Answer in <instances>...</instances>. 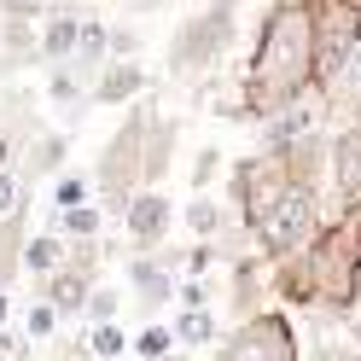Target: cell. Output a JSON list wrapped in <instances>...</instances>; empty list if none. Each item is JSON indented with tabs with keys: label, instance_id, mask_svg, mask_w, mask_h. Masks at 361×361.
Wrapping results in <instances>:
<instances>
[{
	"label": "cell",
	"instance_id": "5b68a950",
	"mask_svg": "<svg viewBox=\"0 0 361 361\" xmlns=\"http://www.w3.org/2000/svg\"><path fill=\"white\" fill-rule=\"evenodd\" d=\"M210 361H303L298 350V326L286 309H257L216 344Z\"/></svg>",
	"mask_w": 361,
	"mask_h": 361
},
{
	"label": "cell",
	"instance_id": "8fae6325",
	"mask_svg": "<svg viewBox=\"0 0 361 361\" xmlns=\"http://www.w3.org/2000/svg\"><path fill=\"white\" fill-rule=\"evenodd\" d=\"M128 291H134V303L146 314H157V309L175 303V274L157 262V251H134L128 257Z\"/></svg>",
	"mask_w": 361,
	"mask_h": 361
},
{
	"label": "cell",
	"instance_id": "9c48e42d",
	"mask_svg": "<svg viewBox=\"0 0 361 361\" xmlns=\"http://www.w3.org/2000/svg\"><path fill=\"white\" fill-rule=\"evenodd\" d=\"M326 180H332L338 204H355L361 198V117L332 128V140H326Z\"/></svg>",
	"mask_w": 361,
	"mask_h": 361
},
{
	"label": "cell",
	"instance_id": "e575fe53",
	"mask_svg": "<svg viewBox=\"0 0 361 361\" xmlns=\"http://www.w3.org/2000/svg\"><path fill=\"white\" fill-rule=\"evenodd\" d=\"M12 355H18V338H12L6 326H0V361H12Z\"/></svg>",
	"mask_w": 361,
	"mask_h": 361
},
{
	"label": "cell",
	"instance_id": "277c9868",
	"mask_svg": "<svg viewBox=\"0 0 361 361\" xmlns=\"http://www.w3.org/2000/svg\"><path fill=\"white\" fill-rule=\"evenodd\" d=\"M326 187H309V180H291V187L274 198V204H268L251 228L257 239V257L262 262H280V257H291V251H303V245L314 239V228H321L326 221V198H321Z\"/></svg>",
	"mask_w": 361,
	"mask_h": 361
},
{
	"label": "cell",
	"instance_id": "f546056e",
	"mask_svg": "<svg viewBox=\"0 0 361 361\" xmlns=\"http://www.w3.org/2000/svg\"><path fill=\"white\" fill-rule=\"evenodd\" d=\"M216 175H221V152L216 146H198V157H192V192H204Z\"/></svg>",
	"mask_w": 361,
	"mask_h": 361
},
{
	"label": "cell",
	"instance_id": "d6986e66",
	"mask_svg": "<svg viewBox=\"0 0 361 361\" xmlns=\"http://www.w3.org/2000/svg\"><path fill=\"white\" fill-rule=\"evenodd\" d=\"M180 221H187V233H192V239H221L239 216H233L228 204H216L210 192H192V198H187V210H180Z\"/></svg>",
	"mask_w": 361,
	"mask_h": 361
},
{
	"label": "cell",
	"instance_id": "8992f818",
	"mask_svg": "<svg viewBox=\"0 0 361 361\" xmlns=\"http://www.w3.org/2000/svg\"><path fill=\"white\" fill-rule=\"evenodd\" d=\"M286 187H291V169H286L280 152H251V157H239V164H228V192H233L239 228H251Z\"/></svg>",
	"mask_w": 361,
	"mask_h": 361
},
{
	"label": "cell",
	"instance_id": "f35d334b",
	"mask_svg": "<svg viewBox=\"0 0 361 361\" xmlns=\"http://www.w3.org/2000/svg\"><path fill=\"white\" fill-rule=\"evenodd\" d=\"M164 361H175V355H164Z\"/></svg>",
	"mask_w": 361,
	"mask_h": 361
},
{
	"label": "cell",
	"instance_id": "603a6c76",
	"mask_svg": "<svg viewBox=\"0 0 361 361\" xmlns=\"http://www.w3.org/2000/svg\"><path fill=\"white\" fill-rule=\"evenodd\" d=\"M53 228L64 233V239H99V228H105V210L87 198V204H76V210H53Z\"/></svg>",
	"mask_w": 361,
	"mask_h": 361
},
{
	"label": "cell",
	"instance_id": "5bb4252c",
	"mask_svg": "<svg viewBox=\"0 0 361 361\" xmlns=\"http://www.w3.org/2000/svg\"><path fill=\"white\" fill-rule=\"evenodd\" d=\"M76 30H82V6L76 0H53V12L41 18V64H71Z\"/></svg>",
	"mask_w": 361,
	"mask_h": 361
},
{
	"label": "cell",
	"instance_id": "ac0fdd59",
	"mask_svg": "<svg viewBox=\"0 0 361 361\" xmlns=\"http://www.w3.org/2000/svg\"><path fill=\"white\" fill-rule=\"evenodd\" d=\"M105 59H111V24H105V18H94V12H82V30H76V53H71L76 76H87V82H94Z\"/></svg>",
	"mask_w": 361,
	"mask_h": 361
},
{
	"label": "cell",
	"instance_id": "8d00e7d4",
	"mask_svg": "<svg viewBox=\"0 0 361 361\" xmlns=\"http://www.w3.org/2000/svg\"><path fill=\"white\" fill-rule=\"evenodd\" d=\"M332 361H361V350H355V344H350V350H338V355H332Z\"/></svg>",
	"mask_w": 361,
	"mask_h": 361
},
{
	"label": "cell",
	"instance_id": "30bf717a",
	"mask_svg": "<svg viewBox=\"0 0 361 361\" xmlns=\"http://www.w3.org/2000/svg\"><path fill=\"white\" fill-rule=\"evenodd\" d=\"M146 94V64L140 59H105L99 76L87 82V105H134Z\"/></svg>",
	"mask_w": 361,
	"mask_h": 361
},
{
	"label": "cell",
	"instance_id": "4316f807",
	"mask_svg": "<svg viewBox=\"0 0 361 361\" xmlns=\"http://www.w3.org/2000/svg\"><path fill=\"white\" fill-rule=\"evenodd\" d=\"M24 332L35 338V344H47V338L59 332V309H53L47 298H30V309H24Z\"/></svg>",
	"mask_w": 361,
	"mask_h": 361
},
{
	"label": "cell",
	"instance_id": "7c38bea8",
	"mask_svg": "<svg viewBox=\"0 0 361 361\" xmlns=\"http://www.w3.org/2000/svg\"><path fill=\"white\" fill-rule=\"evenodd\" d=\"M64 164H71V134H64V128H41L35 140L18 152V180H24V187H35V180H53Z\"/></svg>",
	"mask_w": 361,
	"mask_h": 361
},
{
	"label": "cell",
	"instance_id": "44dd1931",
	"mask_svg": "<svg viewBox=\"0 0 361 361\" xmlns=\"http://www.w3.org/2000/svg\"><path fill=\"white\" fill-rule=\"evenodd\" d=\"M64 251H71V239H64L59 228H47V233H30V239H24V274L47 280L53 268H64Z\"/></svg>",
	"mask_w": 361,
	"mask_h": 361
},
{
	"label": "cell",
	"instance_id": "1f68e13d",
	"mask_svg": "<svg viewBox=\"0 0 361 361\" xmlns=\"http://www.w3.org/2000/svg\"><path fill=\"white\" fill-rule=\"evenodd\" d=\"M175 303L180 309H210V286L204 280H175Z\"/></svg>",
	"mask_w": 361,
	"mask_h": 361
},
{
	"label": "cell",
	"instance_id": "3957f363",
	"mask_svg": "<svg viewBox=\"0 0 361 361\" xmlns=\"http://www.w3.org/2000/svg\"><path fill=\"white\" fill-rule=\"evenodd\" d=\"M157 117V105L140 94L128 105V117L111 128V140L99 146V164H94V204L105 216H123V204L140 192V164H146V128Z\"/></svg>",
	"mask_w": 361,
	"mask_h": 361
},
{
	"label": "cell",
	"instance_id": "484cf974",
	"mask_svg": "<svg viewBox=\"0 0 361 361\" xmlns=\"http://www.w3.org/2000/svg\"><path fill=\"white\" fill-rule=\"evenodd\" d=\"M87 355H94V361H123L128 355V332L117 326V321H99L94 332H87V344H82Z\"/></svg>",
	"mask_w": 361,
	"mask_h": 361
},
{
	"label": "cell",
	"instance_id": "e0dca14e",
	"mask_svg": "<svg viewBox=\"0 0 361 361\" xmlns=\"http://www.w3.org/2000/svg\"><path fill=\"white\" fill-rule=\"evenodd\" d=\"M24 239H30V198L12 216H0V291H12V280L24 274Z\"/></svg>",
	"mask_w": 361,
	"mask_h": 361
},
{
	"label": "cell",
	"instance_id": "6da1fadb",
	"mask_svg": "<svg viewBox=\"0 0 361 361\" xmlns=\"http://www.w3.org/2000/svg\"><path fill=\"white\" fill-rule=\"evenodd\" d=\"M309 87H314V12L309 0H268L257 18L245 76H239L233 123H268Z\"/></svg>",
	"mask_w": 361,
	"mask_h": 361
},
{
	"label": "cell",
	"instance_id": "d6a6232c",
	"mask_svg": "<svg viewBox=\"0 0 361 361\" xmlns=\"http://www.w3.org/2000/svg\"><path fill=\"white\" fill-rule=\"evenodd\" d=\"M140 53V30L134 24H111V59H134Z\"/></svg>",
	"mask_w": 361,
	"mask_h": 361
},
{
	"label": "cell",
	"instance_id": "cb8c5ba5",
	"mask_svg": "<svg viewBox=\"0 0 361 361\" xmlns=\"http://www.w3.org/2000/svg\"><path fill=\"white\" fill-rule=\"evenodd\" d=\"M47 198H53V210H76V204H87V198H94V175H82V169H59Z\"/></svg>",
	"mask_w": 361,
	"mask_h": 361
},
{
	"label": "cell",
	"instance_id": "2e32d148",
	"mask_svg": "<svg viewBox=\"0 0 361 361\" xmlns=\"http://www.w3.org/2000/svg\"><path fill=\"white\" fill-rule=\"evenodd\" d=\"M175 140H180V123L157 111V117H152V128H146V164H140V187H157V180L169 175V164H175Z\"/></svg>",
	"mask_w": 361,
	"mask_h": 361
},
{
	"label": "cell",
	"instance_id": "52a82bcc",
	"mask_svg": "<svg viewBox=\"0 0 361 361\" xmlns=\"http://www.w3.org/2000/svg\"><path fill=\"white\" fill-rule=\"evenodd\" d=\"M262 128V152H286V146H298V140H314V134H326L332 128V111H326V94L321 87H309V94H298L286 111H274Z\"/></svg>",
	"mask_w": 361,
	"mask_h": 361
},
{
	"label": "cell",
	"instance_id": "83f0119b",
	"mask_svg": "<svg viewBox=\"0 0 361 361\" xmlns=\"http://www.w3.org/2000/svg\"><path fill=\"white\" fill-rule=\"evenodd\" d=\"M82 314H87L94 326H99V321H117V314H123V291H111V286H94V298H87V309H82Z\"/></svg>",
	"mask_w": 361,
	"mask_h": 361
},
{
	"label": "cell",
	"instance_id": "9a60e30c",
	"mask_svg": "<svg viewBox=\"0 0 361 361\" xmlns=\"http://www.w3.org/2000/svg\"><path fill=\"white\" fill-rule=\"evenodd\" d=\"M274 303V291H268V262L262 257H233V314H257Z\"/></svg>",
	"mask_w": 361,
	"mask_h": 361
},
{
	"label": "cell",
	"instance_id": "ba28073f",
	"mask_svg": "<svg viewBox=\"0 0 361 361\" xmlns=\"http://www.w3.org/2000/svg\"><path fill=\"white\" fill-rule=\"evenodd\" d=\"M123 228H128V245L134 251H164V239H169V228H175V204L157 187H140L123 204Z\"/></svg>",
	"mask_w": 361,
	"mask_h": 361
},
{
	"label": "cell",
	"instance_id": "836d02e7",
	"mask_svg": "<svg viewBox=\"0 0 361 361\" xmlns=\"http://www.w3.org/2000/svg\"><path fill=\"white\" fill-rule=\"evenodd\" d=\"M0 169H18V140L0 128Z\"/></svg>",
	"mask_w": 361,
	"mask_h": 361
},
{
	"label": "cell",
	"instance_id": "f1b7e54d",
	"mask_svg": "<svg viewBox=\"0 0 361 361\" xmlns=\"http://www.w3.org/2000/svg\"><path fill=\"white\" fill-rule=\"evenodd\" d=\"M53 0H0V18H12V24H41Z\"/></svg>",
	"mask_w": 361,
	"mask_h": 361
},
{
	"label": "cell",
	"instance_id": "4dcf8cb0",
	"mask_svg": "<svg viewBox=\"0 0 361 361\" xmlns=\"http://www.w3.org/2000/svg\"><path fill=\"white\" fill-rule=\"evenodd\" d=\"M24 198H30V187L18 180V169H0V216H12Z\"/></svg>",
	"mask_w": 361,
	"mask_h": 361
},
{
	"label": "cell",
	"instance_id": "ffe728a7",
	"mask_svg": "<svg viewBox=\"0 0 361 361\" xmlns=\"http://www.w3.org/2000/svg\"><path fill=\"white\" fill-rule=\"evenodd\" d=\"M41 99L53 111H64V117H76L87 105V76H76V64H47V94Z\"/></svg>",
	"mask_w": 361,
	"mask_h": 361
},
{
	"label": "cell",
	"instance_id": "7402d4cb",
	"mask_svg": "<svg viewBox=\"0 0 361 361\" xmlns=\"http://www.w3.org/2000/svg\"><path fill=\"white\" fill-rule=\"evenodd\" d=\"M169 332H175V350H204V344H216V314L210 309H180L169 321Z\"/></svg>",
	"mask_w": 361,
	"mask_h": 361
},
{
	"label": "cell",
	"instance_id": "d4e9b609",
	"mask_svg": "<svg viewBox=\"0 0 361 361\" xmlns=\"http://www.w3.org/2000/svg\"><path fill=\"white\" fill-rule=\"evenodd\" d=\"M128 355H140V361H164V355H175V332H169L164 321H146L140 332L128 338Z\"/></svg>",
	"mask_w": 361,
	"mask_h": 361
},
{
	"label": "cell",
	"instance_id": "74e56055",
	"mask_svg": "<svg viewBox=\"0 0 361 361\" xmlns=\"http://www.w3.org/2000/svg\"><path fill=\"white\" fill-rule=\"evenodd\" d=\"M350 332H355V350H361V321H355V326H350Z\"/></svg>",
	"mask_w": 361,
	"mask_h": 361
},
{
	"label": "cell",
	"instance_id": "d590c367",
	"mask_svg": "<svg viewBox=\"0 0 361 361\" xmlns=\"http://www.w3.org/2000/svg\"><path fill=\"white\" fill-rule=\"evenodd\" d=\"M12 321V291H0V326Z\"/></svg>",
	"mask_w": 361,
	"mask_h": 361
},
{
	"label": "cell",
	"instance_id": "4fadbf2b",
	"mask_svg": "<svg viewBox=\"0 0 361 361\" xmlns=\"http://www.w3.org/2000/svg\"><path fill=\"white\" fill-rule=\"evenodd\" d=\"M94 274H87V268H76V262H64V268H53L47 280H41V291L35 298H47L53 309H59V321H71V314H82L87 309V298H94Z\"/></svg>",
	"mask_w": 361,
	"mask_h": 361
},
{
	"label": "cell",
	"instance_id": "7a4b0ae2",
	"mask_svg": "<svg viewBox=\"0 0 361 361\" xmlns=\"http://www.w3.org/2000/svg\"><path fill=\"white\" fill-rule=\"evenodd\" d=\"M233 41H239V0H210V6L187 12V18L169 30V47H164L169 82H180V87L210 82L221 64H228Z\"/></svg>",
	"mask_w": 361,
	"mask_h": 361
}]
</instances>
